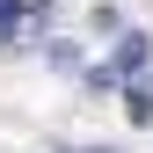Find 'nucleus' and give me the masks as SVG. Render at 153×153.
<instances>
[{"instance_id":"nucleus-1","label":"nucleus","mask_w":153,"mask_h":153,"mask_svg":"<svg viewBox=\"0 0 153 153\" xmlns=\"http://www.w3.org/2000/svg\"><path fill=\"white\" fill-rule=\"evenodd\" d=\"M139 59H146V36H124V44H117V59H109L102 73H95V80H124V73L139 66Z\"/></svg>"},{"instance_id":"nucleus-2","label":"nucleus","mask_w":153,"mask_h":153,"mask_svg":"<svg viewBox=\"0 0 153 153\" xmlns=\"http://www.w3.org/2000/svg\"><path fill=\"white\" fill-rule=\"evenodd\" d=\"M22 22H29L22 0H0V44H15V36H22Z\"/></svg>"}]
</instances>
